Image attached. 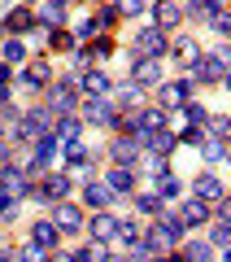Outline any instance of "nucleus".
<instances>
[{
	"label": "nucleus",
	"instance_id": "31",
	"mask_svg": "<svg viewBox=\"0 0 231 262\" xmlns=\"http://www.w3.org/2000/svg\"><path fill=\"white\" fill-rule=\"evenodd\" d=\"M135 206L144 210V214H161V196H157V192H140V196H135Z\"/></svg>",
	"mask_w": 231,
	"mask_h": 262
},
{
	"label": "nucleus",
	"instance_id": "30",
	"mask_svg": "<svg viewBox=\"0 0 231 262\" xmlns=\"http://www.w3.org/2000/svg\"><path fill=\"white\" fill-rule=\"evenodd\" d=\"M188 9H192L196 18H214V13H222V0H192Z\"/></svg>",
	"mask_w": 231,
	"mask_h": 262
},
{
	"label": "nucleus",
	"instance_id": "26",
	"mask_svg": "<svg viewBox=\"0 0 231 262\" xmlns=\"http://www.w3.org/2000/svg\"><path fill=\"white\" fill-rule=\"evenodd\" d=\"M113 158H118V166H135V140H118L113 144Z\"/></svg>",
	"mask_w": 231,
	"mask_h": 262
},
{
	"label": "nucleus",
	"instance_id": "29",
	"mask_svg": "<svg viewBox=\"0 0 231 262\" xmlns=\"http://www.w3.org/2000/svg\"><path fill=\"white\" fill-rule=\"evenodd\" d=\"M5 27H9V31H31V27H35V18H31V9H13Z\"/></svg>",
	"mask_w": 231,
	"mask_h": 262
},
{
	"label": "nucleus",
	"instance_id": "40",
	"mask_svg": "<svg viewBox=\"0 0 231 262\" xmlns=\"http://www.w3.org/2000/svg\"><path fill=\"white\" fill-rule=\"evenodd\" d=\"M48 262H74V258H70V253H53V258H48Z\"/></svg>",
	"mask_w": 231,
	"mask_h": 262
},
{
	"label": "nucleus",
	"instance_id": "28",
	"mask_svg": "<svg viewBox=\"0 0 231 262\" xmlns=\"http://www.w3.org/2000/svg\"><path fill=\"white\" fill-rule=\"evenodd\" d=\"M210 258H214V249H210L205 241H192V245L183 249V262H210Z\"/></svg>",
	"mask_w": 231,
	"mask_h": 262
},
{
	"label": "nucleus",
	"instance_id": "41",
	"mask_svg": "<svg viewBox=\"0 0 231 262\" xmlns=\"http://www.w3.org/2000/svg\"><path fill=\"white\" fill-rule=\"evenodd\" d=\"M65 5H70V0H48V9H65Z\"/></svg>",
	"mask_w": 231,
	"mask_h": 262
},
{
	"label": "nucleus",
	"instance_id": "10",
	"mask_svg": "<svg viewBox=\"0 0 231 262\" xmlns=\"http://www.w3.org/2000/svg\"><path fill=\"white\" fill-rule=\"evenodd\" d=\"M192 192H196V201H205V206H218L222 201V179L218 175H196Z\"/></svg>",
	"mask_w": 231,
	"mask_h": 262
},
{
	"label": "nucleus",
	"instance_id": "25",
	"mask_svg": "<svg viewBox=\"0 0 231 262\" xmlns=\"http://www.w3.org/2000/svg\"><path fill=\"white\" fill-rule=\"evenodd\" d=\"M0 57H5L9 66H22V61H27V44H22V39H9V44L0 48Z\"/></svg>",
	"mask_w": 231,
	"mask_h": 262
},
{
	"label": "nucleus",
	"instance_id": "18",
	"mask_svg": "<svg viewBox=\"0 0 231 262\" xmlns=\"http://www.w3.org/2000/svg\"><path fill=\"white\" fill-rule=\"evenodd\" d=\"M153 18H157V31H166V27H175V22H183V9L170 5V0H161L157 9H153Z\"/></svg>",
	"mask_w": 231,
	"mask_h": 262
},
{
	"label": "nucleus",
	"instance_id": "11",
	"mask_svg": "<svg viewBox=\"0 0 231 262\" xmlns=\"http://www.w3.org/2000/svg\"><path fill=\"white\" fill-rule=\"evenodd\" d=\"M188 92H192V83H161L157 101H161V110H183Z\"/></svg>",
	"mask_w": 231,
	"mask_h": 262
},
{
	"label": "nucleus",
	"instance_id": "5",
	"mask_svg": "<svg viewBox=\"0 0 231 262\" xmlns=\"http://www.w3.org/2000/svg\"><path fill=\"white\" fill-rule=\"evenodd\" d=\"M131 83H135V88L161 83V57H135V66H131Z\"/></svg>",
	"mask_w": 231,
	"mask_h": 262
},
{
	"label": "nucleus",
	"instance_id": "21",
	"mask_svg": "<svg viewBox=\"0 0 231 262\" xmlns=\"http://www.w3.org/2000/svg\"><path fill=\"white\" fill-rule=\"evenodd\" d=\"M48 83V61H35L22 70V88H44Z\"/></svg>",
	"mask_w": 231,
	"mask_h": 262
},
{
	"label": "nucleus",
	"instance_id": "7",
	"mask_svg": "<svg viewBox=\"0 0 231 262\" xmlns=\"http://www.w3.org/2000/svg\"><path fill=\"white\" fill-rule=\"evenodd\" d=\"M135 48H140V57H161L170 48V39H166V31H157V27H144L135 35Z\"/></svg>",
	"mask_w": 231,
	"mask_h": 262
},
{
	"label": "nucleus",
	"instance_id": "22",
	"mask_svg": "<svg viewBox=\"0 0 231 262\" xmlns=\"http://www.w3.org/2000/svg\"><path fill=\"white\" fill-rule=\"evenodd\" d=\"M65 162H70L74 170H83L87 162H92V153H87V144H83V140H74V144H65Z\"/></svg>",
	"mask_w": 231,
	"mask_h": 262
},
{
	"label": "nucleus",
	"instance_id": "24",
	"mask_svg": "<svg viewBox=\"0 0 231 262\" xmlns=\"http://www.w3.org/2000/svg\"><path fill=\"white\" fill-rule=\"evenodd\" d=\"M157 196H161V201H175V196H179V179L170 175V170L157 175Z\"/></svg>",
	"mask_w": 231,
	"mask_h": 262
},
{
	"label": "nucleus",
	"instance_id": "17",
	"mask_svg": "<svg viewBox=\"0 0 231 262\" xmlns=\"http://www.w3.org/2000/svg\"><path fill=\"white\" fill-rule=\"evenodd\" d=\"M65 192H70V179H65V175H53L35 196H39V201H65Z\"/></svg>",
	"mask_w": 231,
	"mask_h": 262
},
{
	"label": "nucleus",
	"instance_id": "20",
	"mask_svg": "<svg viewBox=\"0 0 231 262\" xmlns=\"http://www.w3.org/2000/svg\"><path fill=\"white\" fill-rule=\"evenodd\" d=\"M31 245H39V249L53 253L57 249V227L53 223H35V227H31Z\"/></svg>",
	"mask_w": 231,
	"mask_h": 262
},
{
	"label": "nucleus",
	"instance_id": "12",
	"mask_svg": "<svg viewBox=\"0 0 231 262\" xmlns=\"http://www.w3.org/2000/svg\"><path fill=\"white\" fill-rule=\"evenodd\" d=\"M175 219H179L183 227H192V223H205V219H210V206L192 196V201H183V206H179V214H175Z\"/></svg>",
	"mask_w": 231,
	"mask_h": 262
},
{
	"label": "nucleus",
	"instance_id": "6",
	"mask_svg": "<svg viewBox=\"0 0 231 262\" xmlns=\"http://www.w3.org/2000/svg\"><path fill=\"white\" fill-rule=\"evenodd\" d=\"M53 227H61V232H79L83 227V210L70 206V201H53V219H48Z\"/></svg>",
	"mask_w": 231,
	"mask_h": 262
},
{
	"label": "nucleus",
	"instance_id": "16",
	"mask_svg": "<svg viewBox=\"0 0 231 262\" xmlns=\"http://www.w3.org/2000/svg\"><path fill=\"white\" fill-rule=\"evenodd\" d=\"M113 236H118V219H113V214H105V210H101V214L92 219V241H105V245H109Z\"/></svg>",
	"mask_w": 231,
	"mask_h": 262
},
{
	"label": "nucleus",
	"instance_id": "27",
	"mask_svg": "<svg viewBox=\"0 0 231 262\" xmlns=\"http://www.w3.org/2000/svg\"><path fill=\"white\" fill-rule=\"evenodd\" d=\"M227 241H231V223H227V219H218L214 232H210V249H227Z\"/></svg>",
	"mask_w": 231,
	"mask_h": 262
},
{
	"label": "nucleus",
	"instance_id": "13",
	"mask_svg": "<svg viewBox=\"0 0 231 262\" xmlns=\"http://www.w3.org/2000/svg\"><path fill=\"white\" fill-rule=\"evenodd\" d=\"M83 92H87V101H105V96L113 92V83L101 75V70H92V75H83Z\"/></svg>",
	"mask_w": 231,
	"mask_h": 262
},
{
	"label": "nucleus",
	"instance_id": "33",
	"mask_svg": "<svg viewBox=\"0 0 231 262\" xmlns=\"http://www.w3.org/2000/svg\"><path fill=\"white\" fill-rule=\"evenodd\" d=\"M201 149H205V162H222V140H201Z\"/></svg>",
	"mask_w": 231,
	"mask_h": 262
},
{
	"label": "nucleus",
	"instance_id": "3",
	"mask_svg": "<svg viewBox=\"0 0 231 262\" xmlns=\"http://www.w3.org/2000/svg\"><path fill=\"white\" fill-rule=\"evenodd\" d=\"M48 127H53V110H35V114H27V118L18 122V140L39 144L48 136Z\"/></svg>",
	"mask_w": 231,
	"mask_h": 262
},
{
	"label": "nucleus",
	"instance_id": "45",
	"mask_svg": "<svg viewBox=\"0 0 231 262\" xmlns=\"http://www.w3.org/2000/svg\"><path fill=\"white\" fill-rule=\"evenodd\" d=\"M153 262H170V258H166V253H161V258H153Z\"/></svg>",
	"mask_w": 231,
	"mask_h": 262
},
{
	"label": "nucleus",
	"instance_id": "1",
	"mask_svg": "<svg viewBox=\"0 0 231 262\" xmlns=\"http://www.w3.org/2000/svg\"><path fill=\"white\" fill-rule=\"evenodd\" d=\"M188 75H192L196 83H222V75H227V48L196 53L192 61H188Z\"/></svg>",
	"mask_w": 231,
	"mask_h": 262
},
{
	"label": "nucleus",
	"instance_id": "15",
	"mask_svg": "<svg viewBox=\"0 0 231 262\" xmlns=\"http://www.w3.org/2000/svg\"><path fill=\"white\" fill-rule=\"evenodd\" d=\"M48 105H53L57 114H74V83H57L53 92H48Z\"/></svg>",
	"mask_w": 231,
	"mask_h": 262
},
{
	"label": "nucleus",
	"instance_id": "34",
	"mask_svg": "<svg viewBox=\"0 0 231 262\" xmlns=\"http://www.w3.org/2000/svg\"><path fill=\"white\" fill-rule=\"evenodd\" d=\"M18 262H48V249H39V245H27V249L18 253Z\"/></svg>",
	"mask_w": 231,
	"mask_h": 262
},
{
	"label": "nucleus",
	"instance_id": "37",
	"mask_svg": "<svg viewBox=\"0 0 231 262\" xmlns=\"http://www.w3.org/2000/svg\"><path fill=\"white\" fill-rule=\"evenodd\" d=\"M201 140H205V127H188L183 131V144H196V149H201Z\"/></svg>",
	"mask_w": 231,
	"mask_h": 262
},
{
	"label": "nucleus",
	"instance_id": "19",
	"mask_svg": "<svg viewBox=\"0 0 231 262\" xmlns=\"http://www.w3.org/2000/svg\"><path fill=\"white\" fill-rule=\"evenodd\" d=\"M109 201H113V192H109L105 184H87V188H83V206H92V210H105Z\"/></svg>",
	"mask_w": 231,
	"mask_h": 262
},
{
	"label": "nucleus",
	"instance_id": "35",
	"mask_svg": "<svg viewBox=\"0 0 231 262\" xmlns=\"http://www.w3.org/2000/svg\"><path fill=\"white\" fill-rule=\"evenodd\" d=\"M210 122V140H222V136H227V118H222V114H214V118H205Z\"/></svg>",
	"mask_w": 231,
	"mask_h": 262
},
{
	"label": "nucleus",
	"instance_id": "8",
	"mask_svg": "<svg viewBox=\"0 0 231 262\" xmlns=\"http://www.w3.org/2000/svg\"><path fill=\"white\" fill-rule=\"evenodd\" d=\"M48 136H53L57 144H74L79 136H83V122L74 118V114H61V118H57L53 127H48Z\"/></svg>",
	"mask_w": 231,
	"mask_h": 262
},
{
	"label": "nucleus",
	"instance_id": "9",
	"mask_svg": "<svg viewBox=\"0 0 231 262\" xmlns=\"http://www.w3.org/2000/svg\"><path fill=\"white\" fill-rule=\"evenodd\" d=\"M83 118L92 122V127H118V110H113L109 101H87L83 105Z\"/></svg>",
	"mask_w": 231,
	"mask_h": 262
},
{
	"label": "nucleus",
	"instance_id": "42",
	"mask_svg": "<svg viewBox=\"0 0 231 262\" xmlns=\"http://www.w3.org/2000/svg\"><path fill=\"white\" fill-rule=\"evenodd\" d=\"M0 83H9V66H0Z\"/></svg>",
	"mask_w": 231,
	"mask_h": 262
},
{
	"label": "nucleus",
	"instance_id": "43",
	"mask_svg": "<svg viewBox=\"0 0 231 262\" xmlns=\"http://www.w3.org/2000/svg\"><path fill=\"white\" fill-rule=\"evenodd\" d=\"M105 262H131V258H105Z\"/></svg>",
	"mask_w": 231,
	"mask_h": 262
},
{
	"label": "nucleus",
	"instance_id": "14",
	"mask_svg": "<svg viewBox=\"0 0 231 262\" xmlns=\"http://www.w3.org/2000/svg\"><path fill=\"white\" fill-rule=\"evenodd\" d=\"M105 188H109L113 196H127L131 188H135V175H131L127 166H113V170H109V179H105Z\"/></svg>",
	"mask_w": 231,
	"mask_h": 262
},
{
	"label": "nucleus",
	"instance_id": "32",
	"mask_svg": "<svg viewBox=\"0 0 231 262\" xmlns=\"http://www.w3.org/2000/svg\"><path fill=\"white\" fill-rule=\"evenodd\" d=\"M183 114H188V122H192V127H205V118H210L196 101H183Z\"/></svg>",
	"mask_w": 231,
	"mask_h": 262
},
{
	"label": "nucleus",
	"instance_id": "4",
	"mask_svg": "<svg viewBox=\"0 0 231 262\" xmlns=\"http://www.w3.org/2000/svg\"><path fill=\"white\" fill-rule=\"evenodd\" d=\"M0 192L13 196V201H18V196H27V192H31L27 170H22V166H0Z\"/></svg>",
	"mask_w": 231,
	"mask_h": 262
},
{
	"label": "nucleus",
	"instance_id": "38",
	"mask_svg": "<svg viewBox=\"0 0 231 262\" xmlns=\"http://www.w3.org/2000/svg\"><path fill=\"white\" fill-rule=\"evenodd\" d=\"M13 214H18V206H13V196H5V192H0V219H13Z\"/></svg>",
	"mask_w": 231,
	"mask_h": 262
},
{
	"label": "nucleus",
	"instance_id": "44",
	"mask_svg": "<svg viewBox=\"0 0 231 262\" xmlns=\"http://www.w3.org/2000/svg\"><path fill=\"white\" fill-rule=\"evenodd\" d=\"M0 262H13V258H9V253H0Z\"/></svg>",
	"mask_w": 231,
	"mask_h": 262
},
{
	"label": "nucleus",
	"instance_id": "39",
	"mask_svg": "<svg viewBox=\"0 0 231 262\" xmlns=\"http://www.w3.org/2000/svg\"><path fill=\"white\" fill-rule=\"evenodd\" d=\"M214 31H218V35H227V31H231V18H227V13H214Z\"/></svg>",
	"mask_w": 231,
	"mask_h": 262
},
{
	"label": "nucleus",
	"instance_id": "2",
	"mask_svg": "<svg viewBox=\"0 0 231 262\" xmlns=\"http://www.w3.org/2000/svg\"><path fill=\"white\" fill-rule=\"evenodd\" d=\"M175 241H183V223H179L175 214H157L153 232L144 236V249H148V253H161V249H170Z\"/></svg>",
	"mask_w": 231,
	"mask_h": 262
},
{
	"label": "nucleus",
	"instance_id": "23",
	"mask_svg": "<svg viewBox=\"0 0 231 262\" xmlns=\"http://www.w3.org/2000/svg\"><path fill=\"white\" fill-rule=\"evenodd\" d=\"M109 258V249H105V241H92V245H83V249L74 253V262H105Z\"/></svg>",
	"mask_w": 231,
	"mask_h": 262
},
{
	"label": "nucleus",
	"instance_id": "36",
	"mask_svg": "<svg viewBox=\"0 0 231 262\" xmlns=\"http://www.w3.org/2000/svg\"><path fill=\"white\" fill-rule=\"evenodd\" d=\"M140 9H144V0H118V9H113V13H127V18H135Z\"/></svg>",
	"mask_w": 231,
	"mask_h": 262
}]
</instances>
